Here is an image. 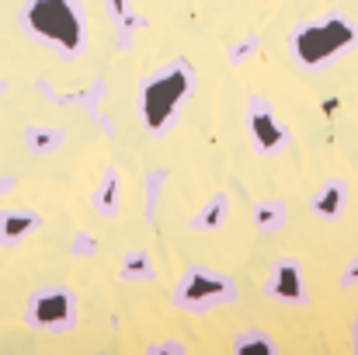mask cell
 <instances>
[{"label": "cell", "mask_w": 358, "mask_h": 355, "mask_svg": "<svg viewBox=\"0 0 358 355\" xmlns=\"http://www.w3.org/2000/svg\"><path fill=\"white\" fill-rule=\"evenodd\" d=\"M21 28L28 39L49 46L59 60L73 63L87 46V18L80 0H24Z\"/></svg>", "instance_id": "cell-1"}, {"label": "cell", "mask_w": 358, "mask_h": 355, "mask_svg": "<svg viewBox=\"0 0 358 355\" xmlns=\"http://www.w3.org/2000/svg\"><path fill=\"white\" fill-rule=\"evenodd\" d=\"M355 49L358 25L341 11H327L320 18L299 21L289 35V53L303 70H327L338 60L352 56Z\"/></svg>", "instance_id": "cell-2"}, {"label": "cell", "mask_w": 358, "mask_h": 355, "mask_svg": "<svg viewBox=\"0 0 358 355\" xmlns=\"http://www.w3.org/2000/svg\"><path fill=\"white\" fill-rule=\"evenodd\" d=\"M195 91V67L178 56L164 63L157 74H150L139 88V122L146 125L150 136H167V129L181 118L188 98Z\"/></svg>", "instance_id": "cell-3"}, {"label": "cell", "mask_w": 358, "mask_h": 355, "mask_svg": "<svg viewBox=\"0 0 358 355\" xmlns=\"http://www.w3.org/2000/svg\"><path fill=\"white\" fill-rule=\"evenodd\" d=\"M240 300V286L227 275V272H216V268H206V265H192L181 272V279L174 282L171 289V303L174 310L181 314H192V317H206L220 307H230Z\"/></svg>", "instance_id": "cell-4"}, {"label": "cell", "mask_w": 358, "mask_h": 355, "mask_svg": "<svg viewBox=\"0 0 358 355\" xmlns=\"http://www.w3.org/2000/svg\"><path fill=\"white\" fill-rule=\"evenodd\" d=\"M77 321H80V303L70 286H42L24 303V324L31 331L66 335L77 328Z\"/></svg>", "instance_id": "cell-5"}, {"label": "cell", "mask_w": 358, "mask_h": 355, "mask_svg": "<svg viewBox=\"0 0 358 355\" xmlns=\"http://www.w3.org/2000/svg\"><path fill=\"white\" fill-rule=\"evenodd\" d=\"M247 132H250V146H254L257 153H264V157L285 150L289 139H292L289 129L271 112V105H268L264 98H257V95L247 98Z\"/></svg>", "instance_id": "cell-6"}, {"label": "cell", "mask_w": 358, "mask_h": 355, "mask_svg": "<svg viewBox=\"0 0 358 355\" xmlns=\"http://www.w3.org/2000/svg\"><path fill=\"white\" fill-rule=\"evenodd\" d=\"M264 293H268L275 303H285V307H306V303H310V293H306L303 265H299L296 258H278V261H271V272H268Z\"/></svg>", "instance_id": "cell-7"}, {"label": "cell", "mask_w": 358, "mask_h": 355, "mask_svg": "<svg viewBox=\"0 0 358 355\" xmlns=\"http://www.w3.org/2000/svg\"><path fill=\"white\" fill-rule=\"evenodd\" d=\"M348 202H352L348 181H341V178H327V181L317 188V195L310 199V213H313L317 220H324V223H338V220L345 216Z\"/></svg>", "instance_id": "cell-8"}, {"label": "cell", "mask_w": 358, "mask_h": 355, "mask_svg": "<svg viewBox=\"0 0 358 355\" xmlns=\"http://www.w3.org/2000/svg\"><path fill=\"white\" fill-rule=\"evenodd\" d=\"M42 230V216L31 209H0V247H21Z\"/></svg>", "instance_id": "cell-9"}, {"label": "cell", "mask_w": 358, "mask_h": 355, "mask_svg": "<svg viewBox=\"0 0 358 355\" xmlns=\"http://www.w3.org/2000/svg\"><path fill=\"white\" fill-rule=\"evenodd\" d=\"M91 206H94V213L105 216V220H115V216H119L122 178L115 167H105V171H101V181H98V188H94V195H91Z\"/></svg>", "instance_id": "cell-10"}, {"label": "cell", "mask_w": 358, "mask_h": 355, "mask_svg": "<svg viewBox=\"0 0 358 355\" xmlns=\"http://www.w3.org/2000/svg\"><path fill=\"white\" fill-rule=\"evenodd\" d=\"M112 25H115V39H119V49L129 53L132 49V35L143 28V18L132 11V0H101Z\"/></svg>", "instance_id": "cell-11"}, {"label": "cell", "mask_w": 358, "mask_h": 355, "mask_svg": "<svg viewBox=\"0 0 358 355\" xmlns=\"http://www.w3.org/2000/svg\"><path fill=\"white\" fill-rule=\"evenodd\" d=\"M227 216H230V195L227 192H213L206 199V206L192 216V230L195 234H213V230H220L227 223Z\"/></svg>", "instance_id": "cell-12"}, {"label": "cell", "mask_w": 358, "mask_h": 355, "mask_svg": "<svg viewBox=\"0 0 358 355\" xmlns=\"http://www.w3.org/2000/svg\"><path fill=\"white\" fill-rule=\"evenodd\" d=\"M119 279L122 282H150V279H157V265H153L150 251L129 247L119 261Z\"/></svg>", "instance_id": "cell-13"}, {"label": "cell", "mask_w": 358, "mask_h": 355, "mask_svg": "<svg viewBox=\"0 0 358 355\" xmlns=\"http://www.w3.org/2000/svg\"><path fill=\"white\" fill-rule=\"evenodd\" d=\"M250 220L261 234H278L285 227V202L282 199H264V202H254L250 209Z\"/></svg>", "instance_id": "cell-14"}, {"label": "cell", "mask_w": 358, "mask_h": 355, "mask_svg": "<svg viewBox=\"0 0 358 355\" xmlns=\"http://www.w3.org/2000/svg\"><path fill=\"white\" fill-rule=\"evenodd\" d=\"M63 139H66V132L56 125H28L24 129V146L31 153H56L63 146Z\"/></svg>", "instance_id": "cell-15"}, {"label": "cell", "mask_w": 358, "mask_h": 355, "mask_svg": "<svg viewBox=\"0 0 358 355\" xmlns=\"http://www.w3.org/2000/svg\"><path fill=\"white\" fill-rule=\"evenodd\" d=\"M234 352L237 355H275L278 352V342L268 331H261V328H247V331H240L237 338H234Z\"/></svg>", "instance_id": "cell-16"}, {"label": "cell", "mask_w": 358, "mask_h": 355, "mask_svg": "<svg viewBox=\"0 0 358 355\" xmlns=\"http://www.w3.org/2000/svg\"><path fill=\"white\" fill-rule=\"evenodd\" d=\"M164 181H167V171H150L146 181H143V220H146V223L157 220V206H160Z\"/></svg>", "instance_id": "cell-17"}, {"label": "cell", "mask_w": 358, "mask_h": 355, "mask_svg": "<svg viewBox=\"0 0 358 355\" xmlns=\"http://www.w3.org/2000/svg\"><path fill=\"white\" fill-rule=\"evenodd\" d=\"M38 88H42L52 102H59V105H84V109H94V105L101 102V95H105V84H94V88L77 91V95H66V98H63V95H56L52 88H45V84H38Z\"/></svg>", "instance_id": "cell-18"}, {"label": "cell", "mask_w": 358, "mask_h": 355, "mask_svg": "<svg viewBox=\"0 0 358 355\" xmlns=\"http://www.w3.org/2000/svg\"><path fill=\"white\" fill-rule=\"evenodd\" d=\"M254 53H257V35H247V39H240L237 46L227 53V60H230L234 67H240V63H247Z\"/></svg>", "instance_id": "cell-19"}, {"label": "cell", "mask_w": 358, "mask_h": 355, "mask_svg": "<svg viewBox=\"0 0 358 355\" xmlns=\"http://www.w3.org/2000/svg\"><path fill=\"white\" fill-rule=\"evenodd\" d=\"M185 352H188V345L178 342V338H167V342H153V345H146V355H185Z\"/></svg>", "instance_id": "cell-20"}, {"label": "cell", "mask_w": 358, "mask_h": 355, "mask_svg": "<svg viewBox=\"0 0 358 355\" xmlns=\"http://www.w3.org/2000/svg\"><path fill=\"white\" fill-rule=\"evenodd\" d=\"M70 251H73L77 258H91V254H98V240L80 230V234L73 237V247H70Z\"/></svg>", "instance_id": "cell-21"}, {"label": "cell", "mask_w": 358, "mask_h": 355, "mask_svg": "<svg viewBox=\"0 0 358 355\" xmlns=\"http://www.w3.org/2000/svg\"><path fill=\"white\" fill-rule=\"evenodd\" d=\"M338 286H341V289H355V286H358V254L352 258V265L338 275Z\"/></svg>", "instance_id": "cell-22"}, {"label": "cell", "mask_w": 358, "mask_h": 355, "mask_svg": "<svg viewBox=\"0 0 358 355\" xmlns=\"http://www.w3.org/2000/svg\"><path fill=\"white\" fill-rule=\"evenodd\" d=\"M7 192H14V178H0V195H7Z\"/></svg>", "instance_id": "cell-23"}, {"label": "cell", "mask_w": 358, "mask_h": 355, "mask_svg": "<svg viewBox=\"0 0 358 355\" xmlns=\"http://www.w3.org/2000/svg\"><path fill=\"white\" fill-rule=\"evenodd\" d=\"M355 352H358V317H355Z\"/></svg>", "instance_id": "cell-24"}, {"label": "cell", "mask_w": 358, "mask_h": 355, "mask_svg": "<svg viewBox=\"0 0 358 355\" xmlns=\"http://www.w3.org/2000/svg\"><path fill=\"white\" fill-rule=\"evenodd\" d=\"M3 91H7V84H3V81H0V98H3Z\"/></svg>", "instance_id": "cell-25"}]
</instances>
